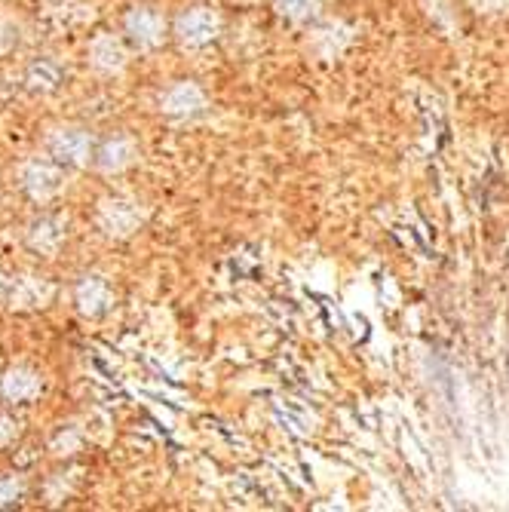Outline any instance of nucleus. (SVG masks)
Instances as JSON below:
<instances>
[{
  "label": "nucleus",
  "instance_id": "1",
  "mask_svg": "<svg viewBox=\"0 0 509 512\" xmlns=\"http://www.w3.org/2000/svg\"><path fill=\"white\" fill-rule=\"evenodd\" d=\"M120 34L132 46V53L148 56L172 37V22L154 4H129L120 16Z\"/></svg>",
  "mask_w": 509,
  "mask_h": 512
},
{
  "label": "nucleus",
  "instance_id": "2",
  "mask_svg": "<svg viewBox=\"0 0 509 512\" xmlns=\"http://www.w3.org/2000/svg\"><path fill=\"white\" fill-rule=\"evenodd\" d=\"M96 135H92L86 126L77 123H65V126H53L43 138V154L56 160L65 169H86L96 160Z\"/></svg>",
  "mask_w": 509,
  "mask_h": 512
},
{
  "label": "nucleus",
  "instance_id": "3",
  "mask_svg": "<svg viewBox=\"0 0 509 512\" xmlns=\"http://www.w3.org/2000/svg\"><path fill=\"white\" fill-rule=\"evenodd\" d=\"M16 184L19 191L31 200V203H53L65 188H68V169L59 166L50 157H31L16 169Z\"/></svg>",
  "mask_w": 509,
  "mask_h": 512
},
{
  "label": "nucleus",
  "instance_id": "4",
  "mask_svg": "<svg viewBox=\"0 0 509 512\" xmlns=\"http://www.w3.org/2000/svg\"><path fill=\"white\" fill-rule=\"evenodd\" d=\"M224 34V19L218 10L206 7V4H194L184 7L175 19H172V40L181 46V50H206L218 37Z\"/></svg>",
  "mask_w": 509,
  "mask_h": 512
},
{
  "label": "nucleus",
  "instance_id": "5",
  "mask_svg": "<svg viewBox=\"0 0 509 512\" xmlns=\"http://www.w3.org/2000/svg\"><path fill=\"white\" fill-rule=\"evenodd\" d=\"M148 224V206L135 197L117 194V197H105L99 200L96 209V227L108 240H129L138 230Z\"/></svg>",
  "mask_w": 509,
  "mask_h": 512
},
{
  "label": "nucleus",
  "instance_id": "6",
  "mask_svg": "<svg viewBox=\"0 0 509 512\" xmlns=\"http://www.w3.org/2000/svg\"><path fill=\"white\" fill-rule=\"evenodd\" d=\"M157 111L166 120H197L209 111V96L197 80H172L160 89Z\"/></svg>",
  "mask_w": 509,
  "mask_h": 512
},
{
  "label": "nucleus",
  "instance_id": "7",
  "mask_svg": "<svg viewBox=\"0 0 509 512\" xmlns=\"http://www.w3.org/2000/svg\"><path fill=\"white\" fill-rule=\"evenodd\" d=\"M86 65L102 74V77H117L126 71L129 56H132V46L126 43V37L120 31H96L86 40Z\"/></svg>",
  "mask_w": 509,
  "mask_h": 512
},
{
  "label": "nucleus",
  "instance_id": "8",
  "mask_svg": "<svg viewBox=\"0 0 509 512\" xmlns=\"http://www.w3.org/2000/svg\"><path fill=\"white\" fill-rule=\"evenodd\" d=\"M56 298V286L46 276L37 273H22V276H10L7 289H4V301L10 310H43L50 307Z\"/></svg>",
  "mask_w": 509,
  "mask_h": 512
},
{
  "label": "nucleus",
  "instance_id": "9",
  "mask_svg": "<svg viewBox=\"0 0 509 512\" xmlns=\"http://www.w3.org/2000/svg\"><path fill=\"white\" fill-rule=\"evenodd\" d=\"M117 295L111 289V283L102 273H83L77 276V283L71 286V304L80 316L86 319H99L114 307Z\"/></svg>",
  "mask_w": 509,
  "mask_h": 512
},
{
  "label": "nucleus",
  "instance_id": "10",
  "mask_svg": "<svg viewBox=\"0 0 509 512\" xmlns=\"http://www.w3.org/2000/svg\"><path fill=\"white\" fill-rule=\"evenodd\" d=\"M138 157H142V148H138V142L129 135V132H111L105 138H99L96 145V160H92V166H96L99 172L105 175H120L126 169H132L138 163Z\"/></svg>",
  "mask_w": 509,
  "mask_h": 512
},
{
  "label": "nucleus",
  "instance_id": "11",
  "mask_svg": "<svg viewBox=\"0 0 509 512\" xmlns=\"http://www.w3.org/2000/svg\"><path fill=\"white\" fill-rule=\"evenodd\" d=\"M68 243V224L56 215H37L25 227V246L40 258H56Z\"/></svg>",
  "mask_w": 509,
  "mask_h": 512
},
{
  "label": "nucleus",
  "instance_id": "12",
  "mask_svg": "<svg viewBox=\"0 0 509 512\" xmlns=\"http://www.w3.org/2000/svg\"><path fill=\"white\" fill-rule=\"evenodd\" d=\"M43 393V375L31 365H13L0 375V402L31 405Z\"/></svg>",
  "mask_w": 509,
  "mask_h": 512
},
{
  "label": "nucleus",
  "instance_id": "13",
  "mask_svg": "<svg viewBox=\"0 0 509 512\" xmlns=\"http://www.w3.org/2000/svg\"><path fill=\"white\" fill-rule=\"evenodd\" d=\"M22 83L34 96H50L65 83V68L56 56H34L22 71Z\"/></svg>",
  "mask_w": 509,
  "mask_h": 512
},
{
  "label": "nucleus",
  "instance_id": "14",
  "mask_svg": "<svg viewBox=\"0 0 509 512\" xmlns=\"http://www.w3.org/2000/svg\"><path fill=\"white\" fill-rule=\"evenodd\" d=\"M273 13L289 25H313L322 16V0H273Z\"/></svg>",
  "mask_w": 509,
  "mask_h": 512
},
{
  "label": "nucleus",
  "instance_id": "15",
  "mask_svg": "<svg viewBox=\"0 0 509 512\" xmlns=\"http://www.w3.org/2000/svg\"><path fill=\"white\" fill-rule=\"evenodd\" d=\"M25 494H28V485L19 473H0V509L22 506Z\"/></svg>",
  "mask_w": 509,
  "mask_h": 512
},
{
  "label": "nucleus",
  "instance_id": "16",
  "mask_svg": "<svg viewBox=\"0 0 509 512\" xmlns=\"http://www.w3.org/2000/svg\"><path fill=\"white\" fill-rule=\"evenodd\" d=\"M467 7L482 19H509V0H467Z\"/></svg>",
  "mask_w": 509,
  "mask_h": 512
},
{
  "label": "nucleus",
  "instance_id": "17",
  "mask_svg": "<svg viewBox=\"0 0 509 512\" xmlns=\"http://www.w3.org/2000/svg\"><path fill=\"white\" fill-rule=\"evenodd\" d=\"M16 40H19L16 28L7 19H0V56H7L13 46H16Z\"/></svg>",
  "mask_w": 509,
  "mask_h": 512
},
{
  "label": "nucleus",
  "instance_id": "18",
  "mask_svg": "<svg viewBox=\"0 0 509 512\" xmlns=\"http://www.w3.org/2000/svg\"><path fill=\"white\" fill-rule=\"evenodd\" d=\"M16 421H13V417L10 414H4V411H0V445H10L13 439H16Z\"/></svg>",
  "mask_w": 509,
  "mask_h": 512
},
{
  "label": "nucleus",
  "instance_id": "19",
  "mask_svg": "<svg viewBox=\"0 0 509 512\" xmlns=\"http://www.w3.org/2000/svg\"><path fill=\"white\" fill-rule=\"evenodd\" d=\"M234 4H252V0H234Z\"/></svg>",
  "mask_w": 509,
  "mask_h": 512
}]
</instances>
